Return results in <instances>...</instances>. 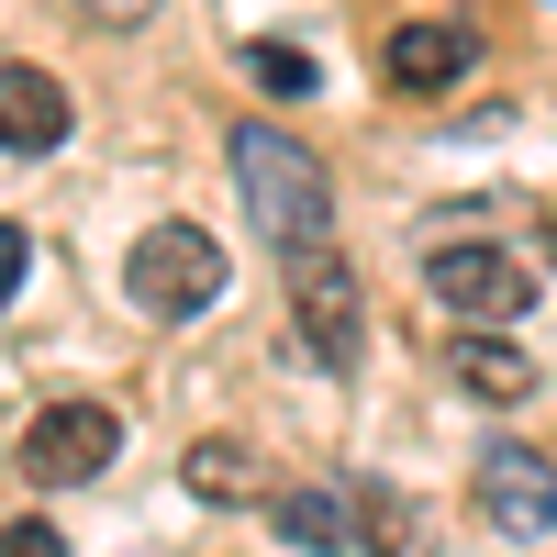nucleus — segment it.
Here are the masks:
<instances>
[{"mask_svg": "<svg viewBox=\"0 0 557 557\" xmlns=\"http://www.w3.org/2000/svg\"><path fill=\"white\" fill-rule=\"evenodd\" d=\"M67 123H78V101L57 67H23V57L0 67V157H57Z\"/></svg>", "mask_w": 557, "mask_h": 557, "instance_id": "0eeeda50", "label": "nucleus"}, {"mask_svg": "<svg viewBox=\"0 0 557 557\" xmlns=\"http://www.w3.org/2000/svg\"><path fill=\"white\" fill-rule=\"evenodd\" d=\"M112 457H123V412H112V401H45L34 435H23V480L78 491V480H101Z\"/></svg>", "mask_w": 557, "mask_h": 557, "instance_id": "39448f33", "label": "nucleus"}, {"mask_svg": "<svg viewBox=\"0 0 557 557\" xmlns=\"http://www.w3.org/2000/svg\"><path fill=\"white\" fill-rule=\"evenodd\" d=\"M246 78L268 89V101H312V89H323V67L301 57V45H246Z\"/></svg>", "mask_w": 557, "mask_h": 557, "instance_id": "ddd939ff", "label": "nucleus"}, {"mask_svg": "<svg viewBox=\"0 0 557 557\" xmlns=\"http://www.w3.org/2000/svg\"><path fill=\"white\" fill-rule=\"evenodd\" d=\"M469 67H480V45L457 34V23H401V34L380 45V78L401 89V101H446Z\"/></svg>", "mask_w": 557, "mask_h": 557, "instance_id": "6e6552de", "label": "nucleus"}, {"mask_svg": "<svg viewBox=\"0 0 557 557\" xmlns=\"http://www.w3.org/2000/svg\"><path fill=\"white\" fill-rule=\"evenodd\" d=\"M480 524L546 546V535H557V457H535V446H513V435L480 446Z\"/></svg>", "mask_w": 557, "mask_h": 557, "instance_id": "423d86ee", "label": "nucleus"}, {"mask_svg": "<svg viewBox=\"0 0 557 557\" xmlns=\"http://www.w3.org/2000/svg\"><path fill=\"white\" fill-rule=\"evenodd\" d=\"M223 278H235V257H223L201 223H157L146 246L123 257V290H134V312H157V323H190V312H212L223 301Z\"/></svg>", "mask_w": 557, "mask_h": 557, "instance_id": "7ed1b4c3", "label": "nucleus"}, {"mask_svg": "<svg viewBox=\"0 0 557 557\" xmlns=\"http://www.w3.org/2000/svg\"><path fill=\"white\" fill-rule=\"evenodd\" d=\"M0 557H67L57 524H0Z\"/></svg>", "mask_w": 557, "mask_h": 557, "instance_id": "2eb2a0df", "label": "nucleus"}, {"mask_svg": "<svg viewBox=\"0 0 557 557\" xmlns=\"http://www.w3.org/2000/svg\"><path fill=\"white\" fill-rule=\"evenodd\" d=\"M290 257V323H301V346L312 368H357L368 346V290H357V257L335 235H301V246H278Z\"/></svg>", "mask_w": 557, "mask_h": 557, "instance_id": "f03ea898", "label": "nucleus"}, {"mask_svg": "<svg viewBox=\"0 0 557 557\" xmlns=\"http://www.w3.org/2000/svg\"><path fill=\"white\" fill-rule=\"evenodd\" d=\"M268 524L301 557H335V546H357V502L346 491H268Z\"/></svg>", "mask_w": 557, "mask_h": 557, "instance_id": "9b49d317", "label": "nucleus"}, {"mask_svg": "<svg viewBox=\"0 0 557 557\" xmlns=\"http://www.w3.org/2000/svg\"><path fill=\"white\" fill-rule=\"evenodd\" d=\"M223 157H235V190H246V212H257L268 246H301V235L335 223V178H323V157L301 146V134L235 123V134H223Z\"/></svg>", "mask_w": 557, "mask_h": 557, "instance_id": "f257e3e1", "label": "nucleus"}, {"mask_svg": "<svg viewBox=\"0 0 557 557\" xmlns=\"http://www.w3.org/2000/svg\"><path fill=\"white\" fill-rule=\"evenodd\" d=\"M546 268H557V223H546Z\"/></svg>", "mask_w": 557, "mask_h": 557, "instance_id": "f3484780", "label": "nucleus"}, {"mask_svg": "<svg viewBox=\"0 0 557 557\" xmlns=\"http://www.w3.org/2000/svg\"><path fill=\"white\" fill-rule=\"evenodd\" d=\"M457 391H469V401H524V391H535V357L480 335V346H457Z\"/></svg>", "mask_w": 557, "mask_h": 557, "instance_id": "f8f14e48", "label": "nucleus"}, {"mask_svg": "<svg viewBox=\"0 0 557 557\" xmlns=\"http://www.w3.org/2000/svg\"><path fill=\"white\" fill-rule=\"evenodd\" d=\"M346 502H357V546H368V557H424V546H435V535H424L435 513H424L412 491H391V480H357Z\"/></svg>", "mask_w": 557, "mask_h": 557, "instance_id": "1a4fd4ad", "label": "nucleus"}, {"mask_svg": "<svg viewBox=\"0 0 557 557\" xmlns=\"http://www.w3.org/2000/svg\"><path fill=\"white\" fill-rule=\"evenodd\" d=\"M89 23H112V34H134V23H157V0H78Z\"/></svg>", "mask_w": 557, "mask_h": 557, "instance_id": "dca6fc26", "label": "nucleus"}, {"mask_svg": "<svg viewBox=\"0 0 557 557\" xmlns=\"http://www.w3.org/2000/svg\"><path fill=\"white\" fill-rule=\"evenodd\" d=\"M178 491L190 502H268V457L235 446V435H201L190 457H178Z\"/></svg>", "mask_w": 557, "mask_h": 557, "instance_id": "9d476101", "label": "nucleus"}, {"mask_svg": "<svg viewBox=\"0 0 557 557\" xmlns=\"http://www.w3.org/2000/svg\"><path fill=\"white\" fill-rule=\"evenodd\" d=\"M23 278H34V235H23V223H0V312L23 301Z\"/></svg>", "mask_w": 557, "mask_h": 557, "instance_id": "4468645a", "label": "nucleus"}, {"mask_svg": "<svg viewBox=\"0 0 557 557\" xmlns=\"http://www.w3.org/2000/svg\"><path fill=\"white\" fill-rule=\"evenodd\" d=\"M424 290L457 323H513V312H535V257H513V246H435Z\"/></svg>", "mask_w": 557, "mask_h": 557, "instance_id": "20e7f679", "label": "nucleus"}]
</instances>
